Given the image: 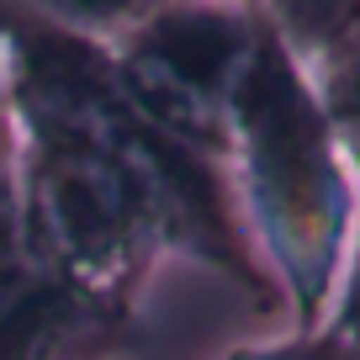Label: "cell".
<instances>
[{
	"label": "cell",
	"instance_id": "3",
	"mask_svg": "<svg viewBox=\"0 0 360 360\" xmlns=\"http://www.w3.org/2000/svg\"><path fill=\"white\" fill-rule=\"evenodd\" d=\"M259 32V0H159L138 27L106 43V64L148 122L223 165L233 90Z\"/></svg>",
	"mask_w": 360,
	"mask_h": 360
},
{
	"label": "cell",
	"instance_id": "1",
	"mask_svg": "<svg viewBox=\"0 0 360 360\" xmlns=\"http://www.w3.org/2000/svg\"><path fill=\"white\" fill-rule=\"evenodd\" d=\"M6 106L22 154V228L37 265L106 307H138L165 255L233 281L259 313L281 292L255 259L228 165L148 122L101 43L11 6Z\"/></svg>",
	"mask_w": 360,
	"mask_h": 360
},
{
	"label": "cell",
	"instance_id": "5",
	"mask_svg": "<svg viewBox=\"0 0 360 360\" xmlns=\"http://www.w3.org/2000/svg\"><path fill=\"white\" fill-rule=\"evenodd\" d=\"M259 11L302 69H318L360 27V0H259Z\"/></svg>",
	"mask_w": 360,
	"mask_h": 360
},
{
	"label": "cell",
	"instance_id": "10",
	"mask_svg": "<svg viewBox=\"0 0 360 360\" xmlns=\"http://www.w3.org/2000/svg\"><path fill=\"white\" fill-rule=\"evenodd\" d=\"M6 32H11V0H0V85H6Z\"/></svg>",
	"mask_w": 360,
	"mask_h": 360
},
{
	"label": "cell",
	"instance_id": "6",
	"mask_svg": "<svg viewBox=\"0 0 360 360\" xmlns=\"http://www.w3.org/2000/svg\"><path fill=\"white\" fill-rule=\"evenodd\" d=\"M307 75H313L318 101H323L328 122H334V133H339V148H345L349 169H355V180H360V27L318 69H307Z\"/></svg>",
	"mask_w": 360,
	"mask_h": 360
},
{
	"label": "cell",
	"instance_id": "4",
	"mask_svg": "<svg viewBox=\"0 0 360 360\" xmlns=\"http://www.w3.org/2000/svg\"><path fill=\"white\" fill-rule=\"evenodd\" d=\"M133 345V307H106L64 286L27 249L16 117L0 85V360H112Z\"/></svg>",
	"mask_w": 360,
	"mask_h": 360
},
{
	"label": "cell",
	"instance_id": "8",
	"mask_svg": "<svg viewBox=\"0 0 360 360\" xmlns=\"http://www.w3.org/2000/svg\"><path fill=\"white\" fill-rule=\"evenodd\" d=\"M217 360H360L355 345L334 334V328H292V334H276V339H244V345L223 349Z\"/></svg>",
	"mask_w": 360,
	"mask_h": 360
},
{
	"label": "cell",
	"instance_id": "9",
	"mask_svg": "<svg viewBox=\"0 0 360 360\" xmlns=\"http://www.w3.org/2000/svg\"><path fill=\"white\" fill-rule=\"evenodd\" d=\"M323 323L334 328L345 345H355V349H360V238H355V255H349V265H345V281H339L334 307H328Z\"/></svg>",
	"mask_w": 360,
	"mask_h": 360
},
{
	"label": "cell",
	"instance_id": "7",
	"mask_svg": "<svg viewBox=\"0 0 360 360\" xmlns=\"http://www.w3.org/2000/svg\"><path fill=\"white\" fill-rule=\"evenodd\" d=\"M16 11L37 16V22L58 27L69 37H85V43H117L127 27H138L159 0H11Z\"/></svg>",
	"mask_w": 360,
	"mask_h": 360
},
{
	"label": "cell",
	"instance_id": "2",
	"mask_svg": "<svg viewBox=\"0 0 360 360\" xmlns=\"http://www.w3.org/2000/svg\"><path fill=\"white\" fill-rule=\"evenodd\" d=\"M228 186L292 328H323L360 238V180L318 85L265 22L228 112Z\"/></svg>",
	"mask_w": 360,
	"mask_h": 360
}]
</instances>
